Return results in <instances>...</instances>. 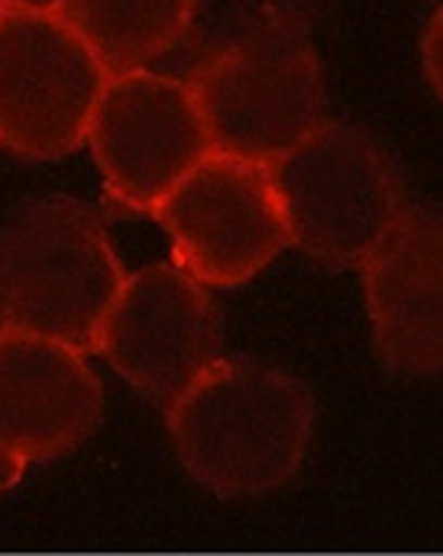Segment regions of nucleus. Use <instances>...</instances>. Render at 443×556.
<instances>
[{
  "instance_id": "obj_1",
  "label": "nucleus",
  "mask_w": 443,
  "mask_h": 556,
  "mask_svg": "<svg viewBox=\"0 0 443 556\" xmlns=\"http://www.w3.org/2000/svg\"><path fill=\"white\" fill-rule=\"evenodd\" d=\"M168 433L185 472L220 498L266 495L298 472L314 399L295 376L260 363H214L168 405Z\"/></svg>"
},
{
  "instance_id": "obj_5",
  "label": "nucleus",
  "mask_w": 443,
  "mask_h": 556,
  "mask_svg": "<svg viewBox=\"0 0 443 556\" xmlns=\"http://www.w3.org/2000/svg\"><path fill=\"white\" fill-rule=\"evenodd\" d=\"M85 142L107 198L134 214H155L181 178L214 152L191 85L149 68L107 78Z\"/></svg>"
},
{
  "instance_id": "obj_13",
  "label": "nucleus",
  "mask_w": 443,
  "mask_h": 556,
  "mask_svg": "<svg viewBox=\"0 0 443 556\" xmlns=\"http://www.w3.org/2000/svg\"><path fill=\"white\" fill-rule=\"evenodd\" d=\"M425 72H428V81L431 88L438 91V98L443 101V7L431 16L428 29H425Z\"/></svg>"
},
{
  "instance_id": "obj_8",
  "label": "nucleus",
  "mask_w": 443,
  "mask_h": 556,
  "mask_svg": "<svg viewBox=\"0 0 443 556\" xmlns=\"http://www.w3.org/2000/svg\"><path fill=\"white\" fill-rule=\"evenodd\" d=\"M217 304L178 266H149L127 278L98 340L117 376L165 408L217 363Z\"/></svg>"
},
{
  "instance_id": "obj_6",
  "label": "nucleus",
  "mask_w": 443,
  "mask_h": 556,
  "mask_svg": "<svg viewBox=\"0 0 443 556\" xmlns=\"http://www.w3.org/2000/svg\"><path fill=\"white\" fill-rule=\"evenodd\" d=\"M155 214L178 269L204 288H237L292 247L273 172L224 152L191 168Z\"/></svg>"
},
{
  "instance_id": "obj_11",
  "label": "nucleus",
  "mask_w": 443,
  "mask_h": 556,
  "mask_svg": "<svg viewBox=\"0 0 443 556\" xmlns=\"http://www.w3.org/2000/svg\"><path fill=\"white\" fill-rule=\"evenodd\" d=\"M194 7L198 0H62L59 16L107 75H127L185 42Z\"/></svg>"
},
{
  "instance_id": "obj_16",
  "label": "nucleus",
  "mask_w": 443,
  "mask_h": 556,
  "mask_svg": "<svg viewBox=\"0 0 443 556\" xmlns=\"http://www.w3.org/2000/svg\"><path fill=\"white\" fill-rule=\"evenodd\" d=\"M0 20H3V7H0Z\"/></svg>"
},
{
  "instance_id": "obj_7",
  "label": "nucleus",
  "mask_w": 443,
  "mask_h": 556,
  "mask_svg": "<svg viewBox=\"0 0 443 556\" xmlns=\"http://www.w3.org/2000/svg\"><path fill=\"white\" fill-rule=\"evenodd\" d=\"M107 78L59 13H3L0 146L23 159L75 152Z\"/></svg>"
},
{
  "instance_id": "obj_4",
  "label": "nucleus",
  "mask_w": 443,
  "mask_h": 556,
  "mask_svg": "<svg viewBox=\"0 0 443 556\" xmlns=\"http://www.w3.org/2000/svg\"><path fill=\"white\" fill-rule=\"evenodd\" d=\"M269 172L289 243L324 266H363L405 214L385 152L346 124L317 127Z\"/></svg>"
},
{
  "instance_id": "obj_14",
  "label": "nucleus",
  "mask_w": 443,
  "mask_h": 556,
  "mask_svg": "<svg viewBox=\"0 0 443 556\" xmlns=\"http://www.w3.org/2000/svg\"><path fill=\"white\" fill-rule=\"evenodd\" d=\"M3 13H59L62 0H0Z\"/></svg>"
},
{
  "instance_id": "obj_12",
  "label": "nucleus",
  "mask_w": 443,
  "mask_h": 556,
  "mask_svg": "<svg viewBox=\"0 0 443 556\" xmlns=\"http://www.w3.org/2000/svg\"><path fill=\"white\" fill-rule=\"evenodd\" d=\"M340 0H263L266 23L279 33L307 39L337 7Z\"/></svg>"
},
{
  "instance_id": "obj_2",
  "label": "nucleus",
  "mask_w": 443,
  "mask_h": 556,
  "mask_svg": "<svg viewBox=\"0 0 443 556\" xmlns=\"http://www.w3.org/2000/svg\"><path fill=\"white\" fill-rule=\"evenodd\" d=\"M124 281L104 224L72 198H33L0 227V327L98 353Z\"/></svg>"
},
{
  "instance_id": "obj_10",
  "label": "nucleus",
  "mask_w": 443,
  "mask_h": 556,
  "mask_svg": "<svg viewBox=\"0 0 443 556\" xmlns=\"http://www.w3.org/2000/svg\"><path fill=\"white\" fill-rule=\"evenodd\" d=\"M382 359L412 376L443 372V217L405 211L363 263Z\"/></svg>"
},
{
  "instance_id": "obj_9",
  "label": "nucleus",
  "mask_w": 443,
  "mask_h": 556,
  "mask_svg": "<svg viewBox=\"0 0 443 556\" xmlns=\"http://www.w3.org/2000/svg\"><path fill=\"white\" fill-rule=\"evenodd\" d=\"M104 415V389L65 343L0 327V450L46 463L78 446Z\"/></svg>"
},
{
  "instance_id": "obj_3",
  "label": "nucleus",
  "mask_w": 443,
  "mask_h": 556,
  "mask_svg": "<svg viewBox=\"0 0 443 556\" xmlns=\"http://www.w3.org/2000/svg\"><path fill=\"white\" fill-rule=\"evenodd\" d=\"M185 81L198 98L211 149L266 168L327 124L314 49L269 23L211 49Z\"/></svg>"
},
{
  "instance_id": "obj_15",
  "label": "nucleus",
  "mask_w": 443,
  "mask_h": 556,
  "mask_svg": "<svg viewBox=\"0 0 443 556\" xmlns=\"http://www.w3.org/2000/svg\"><path fill=\"white\" fill-rule=\"evenodd\" d=\"M23 463L20 459H13L10 453H3L0 450V492H7L10 485H16L20 482V476H23Z\"/></svg>"
}]
</instances>
